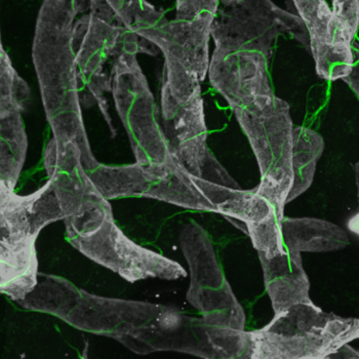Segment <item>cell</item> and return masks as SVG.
<instances>
[{"instance_id":"6da1fadb","label":"cell","mask_w":359,"mask_h":359,"mask_svg":"<svg viewBox=\"0 0 359 359\" xmlns=\"http://www.w3.org/2000/svg\"><path fill=\"white\" fill-rule=\"evenodd\" d=\"M76 13L60 0H42L33 41V62L46 119L55 139L76 144L86 170L99 165L84 126L79 66L72 46Z\"/></svg>"},{"instance_id":"7a4b0ae2","label":"cell","mask_w":359,"mask_h":359,"mask_svg":"<svg viewBox=\"0 0 359 359\" xmlns=\"http://www.w3.org/2000/svg\"><path fill=\"white\" fill-rule=\"evenodd\" d=\"M64 223L68 241L75 249L128 283L152 278L177 280L187 276L176 261L128 238L115 223L105 197L86 203L66 217Z\"/></svg>"},{"instance_id":"3957f363","label":"cell","mask_w":359,"mask_h":359,"mask_svg":"<svg viewBox=\"0 0 359 359\" xmlns=\"http://www.w3.org/2000/svg\"><path fill=\"white\" fill-rule=\"evenodd\" d=\"M161 103V126L172 156L194 176L241 187L208 149L201 79L168 57H165Z\"/></svg>"},{"instance_id":"277c9868","label":"cell","mask_w":359,"mask_h":359,"mask_svg":"<svg viewBox=\"0 0 359 359\" xmlns=\"http://www.w3.org/2000/svg\"><path fill=\"white\" fill-rule=\"evenodd\" d=\"M63 219L50 180L33 194H15L0 205V294L20 302L35 289L37 237L48 224Z\"/></svg>"},{"instance_id":"5b68a950","label":"cell","mask_w":359,"mask_h":359,"mask_svg":"<svg viewBox=\"0 0 359 359\" xmlns=\"http://www.w3.org/2000/svg\"><path fill=\"white\" fill-rule=\"evenodd\" d=\"M245 133L260 170L255 188L276 210L285 212L292 184V123L289 103L273 90L229 106Z\"/></svg>"},{"instance_id":"8992f818","label":"cell","mask_w":359,"mask_h":359,"mask_svg":"<svg viewBox=\"0 0 359 359\" xmlns=\"http://www.w3.org/2000/svg\"><path fill=\"white\" fill-rule=\"evenodd\" d=\"M249 332L250 359H325L358 339L359 320L325 312L314 302L301 303Z\"/></svg>"},{"instance_id":"52a82bcc","label":"cell","mask_w":359,"mask_h":359,"mask_svg":"<svg viewBox=\"0 0 359 359\" xmlns=\"http://www.w3.org/2000/svg\"><path fill=\"white\" fill-rule=\"evenodd\" d=\"M111 93L125 126L136 163L165 165L174 158L165 138L159 111L135 53H115Z\"/></svg>"},{"instance_id":"ba28073f","label":"cell","mask_w":359,"mask_h":359,"mask_svg":"<svg viewBox=\"0 0 359 359\" xmlns=\"http://www.w3.org/2000/svg\"><path fill=\"white\" fill-rule=\"evenodd\" d=\"M281 34L289 35L309 50L302 20L272 0H217L210 25L216 50H255L270 57Z\"/></svg>"},{"instance_id":"9c48e42d","label":"cell","mask_w":359,"mask_h":359,"mask_svg":"<svg viewBox=\"0 0 359 359\" xmlns=\"http://www.w3.org/2000/svg\"><path fill=\"white\" fill-rule=\"evenodd\" d=\"M180 245L189 266L188 302L210 327L245 331L247 316L224 276L214 245L205 230L192 221L180 235Z\"/></svg>"},{"instance_id":"30bf717a","label":"cell","mask_w":359,"mask_h":359,"mask_svg":"<svg viewBox=\"0 0 359 359\" xmlns=\"http://www.w3.org/2000/svg\"><path fill=\"white\" fill-rule=\"evenodd\" d=\"M302 20L308 37L309 50L316 63V73L325 81H342L354 63L355 37L332 15L327 0H292Z\"/></svg>"},{"instance_id":"8fae6325","label":"cell","mask_w":359,"mask_h":359,"mask_svg":"<svg viewBox=\"0 0 359 359\" xmlns=\"http://www.w3.org/2000/svg\"><path fill=\"white\" fill-rule=\"evenodd\" d=\"M214 15L191 20L163 18L150 27L137 32L151 42L163 57L175 60L205 81L210 64V25Z\"/></svg>"},{"instance_id":"7c38bea8","label":"cell","mask_w":359,"mask_h":359,"mask_svg":"<svg viewBox=\"0 0 359 359\" xmlns=\"http://www.w3.org/2000/svg\"><path fill=\"white\" fill-rule=\"evenodd\" d=\"M269 57L255 50H219L210 55L208 75L212 88L228 106L272 90Z\"/></svg>"},{"instance_id":"4fadbf2b","label":"cell","mask_w":359,"mask_h":359,"mask_svg":"<svg viewBox=\"0 0 359 359\" xmlns=\"http://www.w3.org/2000/svg\"><path fill=\"white\" fill-rule=\"evenodd\" d=\"M258 255L264 285L274 314L290 306L313 302L310 297V280L301 252L283 247L272 254L258 252Z\"/></svg>"},{"instance_id":"5bb4252c","label":"cell","mask_w":359,"mask_h":359,"mask_svg":"<svg viewBox=\"0 0 359 359\" xmlns=\"http://www.w3.org/2000/svg\"><path fill=\"white\" fill-rule=\"evenodd\" d=\"M125 29V26L108 23L90 13L75 21L72 46L79 72H104V65L114 55L119 37Z\"/></svg>"},{"instance_id":"9a60e30c","label":"cell","mask_w":359,"mask_h":359,"mask_svg":"<svg viewBox=\"0 0 359 359\" xmlns=\"http://www.w3.org/2000/svg\"><path fill=\"white\" fill-rule=\"evenodd\" d=\"M152 180L145 198L156 199L188 210L215 212L214 208L201 194L199 177L188 172L176 158L158 166H147Z\"/></svg>"},{"instance_id":"2e32d148","label":"cell","mask_w":359,"mask_h":359,"mask_svg":"<svg viewBox=\"0 0 359 359\" xmlns=\"http://www.w3.org/2000/svg\"><path fill=\"white\" fill-rule=\"evenodd\" d=\"M281 238L285 249L301 254L334 252L350 243L345 230L332 222L285 216L281 222Z\"/></svg>"},{"instance_id":"e0dca14e","label":"cell","mask_w":359,"mask_h":359,"mask_svg":"<svg viewBox=\"0 0 359 359\" xmlns=\"http://www.w3.org/2000/svg\"><path fill=\"white\" fill-rule=\"evenodd\" d=\"M201 194L212 205L215 214H220L224 218L236 219L247 224L258 223L267 218L276 210L263 197L256 194V190H245L221 185L207 179L198 178Z\"/></svg>"},{"instance_id":"ac0fdd59","label":"cell","mask_w":359,"mask_h":359,"mask_svg":"<svg viewBox=\"0 0 359 359\" xmlns=\"http://www.w3.org/2000/svg\"><path fill=\"white\" fill-rule=\"evenodd\" d=\"M88 174L100 194L108 201L144 197L151 181L149 170L138 163L121 166L99 163Z\"/></svg>"},{"instance_id":"d6986e66","label":"cell","mask_w":359,"mask_h":359,"mask_svg":"<svg viewBox=\"0 0 359 359\" xmlns=\"http://www.w3.org/2000/svg\"><path fill=\"white\" fill-rule=\"evenodd\" d=\"M325 150V140L316 130L305 126L292 130V184L287 205L305 194L313 183L316 166Z\"/></svg>"},{"instance_id":"ffe728a7","label":"cell","mask_w":359,"mask_h":359,"mask_svg":"<svg viewBox=\"0 0 359 359\" xmlns=\"http://www.w3.org/2000/svg\"><path fill=\"white\" fill-rule=\"evenodd\" d=\"M123 25L133 32L150 27L165 17L147 0H105Z\"/></svg>"},{"instance_id":"44dd1931","label":"cell","mask_w":359,"mask_h":359,"mask_svg":"<svg viewBox=\"0 0 359 359\" xmlns=\"http://www.w3.org/2000/svg\"><path fill=\"white\" fill-rule=\"evenodd\" d=\"M79 84H83L88 90H90L92 96L96 100L100 111L103 114L104 119L109 126L112 136L116 135L115 128H113L112 119H111L109 110H108V103L106 97H104V93H111V75L108 76L105 72L97 73V74H86L79 71Z\"/></svg>"},{"instance_id":"7402d4cb","label":"cell","mask_w":359,"mask_h":359,"mask_svg":"<svg viewBox=\"0 0 359 359\" xmlns=\"http://www.w3.org/2000/svg\"><path fill=\"white\" fill-rule=\"evenodd\" d=\"M331 8L339 23L355 37L359 25V0H332Z\"/></svg>"},{"instance_id":"603a6c76","label":"cell","mask_w":359,"mask_h":359,"mask_svg":"<svg viewBox=\"0 0 359 359\" xmlns=\"http://www.w3.org/2000/svg\"><path fill=\"white\" fill-rule=\"evenodd\" d=\"M217 0H176V19L191 20L201 15H214Z\"/></svg>"},{"instance_id":"cb8c5ba5","label":"cell","mask_w":359,"mask_h":359,"mask_svg":"<svg viewBox=\"0 0 359 359\" xmlns=\"http://www.w3.org/2000/svg\"><path fill=\"white\" fill-rule=\"evenodd\" d=\"M90 14L101 18V19L108 22V23L115 24V25H123L121 20L111 10L110 6L106 4L105 0H90Z\"/></svg>"},{"instance_id":"d4e9b609","label":"cell","mask_w":359,"mask_h":359,"mask_svg":"<svg viewBox=\"0 0 359 359\" xmlns=\"http://www.w3.org/2000/svg\"><path fill=\"white\" fill-rule=\"evenodd\" d=\"M345 83L350 86L352 90L358 96V63H354L351 71L342 79Z\"/></svg>"},{"instance_id":"484cf974","label":"cell","mask_w":359,"mask_h":359,"mask_svg":"<svg viewBox=\"0 0 359 359\" xmlns=\"http://www.w3.org/2000/svg\"><path fill=\"white\" fill-rule=\"evenodd\" d=\"M69 6L77 15L90 10V0H60Z\"/></svg>"},{"instance_id":"4316f807","label":"cell","mask_w":359,"mask_h":359,"mask_svg":"<svg viewBox=\"0 0 359 359\" xmlns=\"http://www.w3.org/2000/svg\"><path fill=\"white\" fill-rule=\"evenodd\" d=\"M15 194V189L11 188L4 180L0 178V205L11 198Z\"/></svg>"},{"instance_id":"83f0119b","label":"cell","mask_w":359,"mask_h":359,"mask_svg":"<svg viewBox=\"0 0 359 359\" xmlns=\"http://www.w3.org/2000/svg\"><path fill=\"white\" fill-rule=\"evenodd\" d=\"M0 41H1V32H0Z\"/></svg>"}]
</instances>
